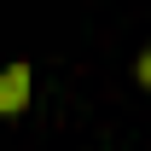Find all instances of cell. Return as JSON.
<instances>
[{
    "mask_svg": "<svg viewBox=\"0 0 151 151\" xmlns=\"http://www.w3.org/2000/svg\"><path fill=\"white\" fill-rule=\"evenodd\" d=\"M29 105V64H6L0 76V111H23Z\"/></svg>",
    "mask_w": 151,
    "mask_h": 151,
    "instance_id": "cell-1",
    "label": "cell"
},
{
    "mask_svg": "<svg viewBox=\"0 0 151 151\" xmlns=\"http://www.w3.org/2000/svg\"><path fill=\"white\" fill-rule=\"evenodd\" d=\"M134 76H139V81H145V87H151V47H145V52H139V64H134Z\"/></svg>",
    "mask_w": 151,
    "mask_h": 151,
    "instance_id": "cell-2",
    "label": "cell"
}]
</instances>
